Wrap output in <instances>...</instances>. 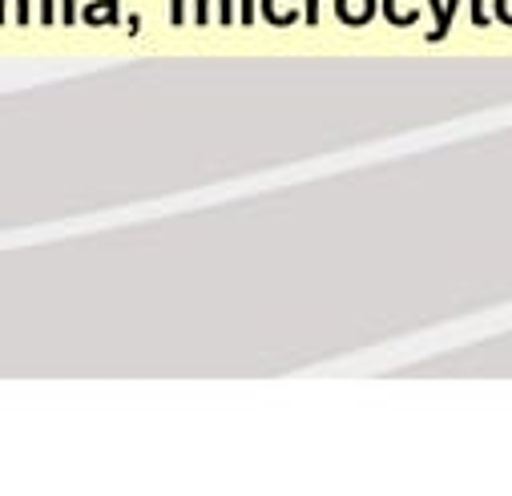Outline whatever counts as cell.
Listing matches in <instances>:
<instances>
[{
	"label": "cell",
	"instance_id": "6da1fadb",
	"mask_svg": "<svg viewBox=\"0 0 512 496\" xmlns=\"http://www.w3.org/2000/svg\"><path fill=\"white\" fill-rule=\"evenodd\" d=\"M339 17L347 25H363L371 17V0H339Z\"/></svg>",
	"mask_w": 512,
	"mask_h": 496
},
{
	"label": "cell",
	"instance_id": "7a4b0ae2",
	"mask_svg": "<svg viewBox=\"0 0 512 496\" xmlns=\"http://www.w3.org/2000/svg\"><path fill=\"white\" fill-rule=\"evenodd\" d=\"M508 9H512V0H508Z\"/></svg>",
	"mask_w": 512,
	"mask_h": 496
}]
</instances>
